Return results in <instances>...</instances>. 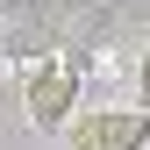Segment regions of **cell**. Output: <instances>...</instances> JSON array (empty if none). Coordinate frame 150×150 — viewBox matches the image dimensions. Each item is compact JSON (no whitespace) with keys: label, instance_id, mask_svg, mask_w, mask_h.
Masks as SVG:
<instances>
[{"label":"cell","instance_id":"7a4b0ae2","mask_svg":"<svg viewBox=\"0 0 150 150\" xmlns=\"http://www.w3.org/2000/svg\"><path fill=\"white\" fill-rule=\"evenodd\" d=\"M64 136H71V150H143L150 143V107H93Z\"/></svg>","mask_w":150,"mask_h":150},{"label":"cell","instance_id":"6da1fadb","mask_svg":"<svg viewBox=\"0 0 150 150\" xmlns=\"http://www.w3.org/2000/svg\"><path fill=\"white\" fill-rule=\"evenodd\" d=\"M29 122L43 129V136H57V129H71V100H79V71H71V57H43L29 71Z\"/></svg>","mask_w":150,"mask_h":150},{"label":"cell","instance_id":"3957f363","mask_svg":"<svg viewBox=\"0 0 150 150\" xmlns=\"http://www.w3.org/2000/svg\"><path fill=\"white\" fill-rule=\"evenodd\" d=\"M136 86H143V107H150V50H143V79H136Z\"/></svg>","mask_w":150,"mask_h":150}]
</instances>
